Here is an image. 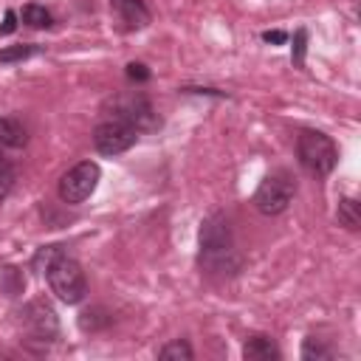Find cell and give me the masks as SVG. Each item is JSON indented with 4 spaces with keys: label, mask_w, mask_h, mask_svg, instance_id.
<instances>
[{
    "label": "cell",
    "mask_w": 361,
    "mask_h": 361,
    "mask_svg": "<svg viewBox=\"0 0 361 361\" xmlns=\"http://www.w3.org/2000/svg\"><path fill=\"white\" fill-rule=\"evenodd\" d=\"M113 116H116V118L130 121V124H133L138 133H141V130H152V127H158L155 110H152V104H149L144 96L116 99V104H113Z\"/></svg>",
    "instance_id": "ba28073f"
},
{
    "label": "cell",
    "mask_w": 361,
    "mask_h": 361,
    "mask_svg": "<svg viewBox=\"0 0 361 361\" xmlns=\"http://www.w3.org/2000/svg\"><path fill=\"white\" fill-rule=\"evenodd\" d=\"M127 76H130L133 82H147V79H149V71H147V65H141V62H130V65H127Z\"/></svg>",
    "instance_id": "44dd1931"
},
{
    "label": "cell",
    "mask_w": 361,
    "mask_h": 361,
    "mask_svg": "<svg viewBox=\"0 0 361 361\" xmlns=\"http://www.w3.org/2000/svg\"><path fill=\"white\" fill-rule=\"evenodd\" d=\"M336 217H338V226H344L347 231H358V226H361V209H358V200H353V197H341V200H338V209H336Z\"/></svg>",
    "instance_id": "7c38bea8"
},
{
    "label": "cell",
    "mask_w": 361,
    "mask_h": 361,
    "mask_svg": "<svg viewBox=\"0 0 361 361\" xmlns=\"http://www.w3.org/2000/svg\"><path fill=\"white\" fill-rule=\"evenodd\" d=\"M135 141H138V130H135L130 121L116 118V116L99 121L96 130H93V147H96V152H102V155L127 152Z\"/></svg>",
    "instance_id": "8992f818"
},
{
    "label": "cell",
    "mask_w": 361,
    "mask_h": 361,
    "mask_svg": "<svg viewBox=\"0 0 361 361\" xmlns=\"http://www.w3.org/2000/svg\"><path fill=\"white\" fill-rule=\"evenodd\" d=\"M23 327L28 330V336L34 341H54L59 336V319L56 310L51 307V302L45 299H34L23 307Z\"/></svg>",
    "instance_id": "52a82bcc"
},
{
    "label": "cell",
    "mask_w": 361,
    "mask_h": 361,
    "mask_svg": "<svg viewBox=\"0 0 361 361\" xmlns=\"http://www.w3.org/2000/svg\"><path fill=\"white\" fill-rule=\"evenodd\" d=\"M14 28H17V14H14V8H8L3 17V25H0V34H11Z\"/></svg>",
    "instance_id": "7402d4cb"
},
{
    "label": "cell",
    "mask_w": 361,
    "mask_h": 361,
    "mask_svg": "<svg viewBox=\"0 0 361 361\" xmlns=\"http://www.w3.org/2000/svg\"><path fill=\"white\" fill-rule=\"evenodd\" d=\"M293 192H296V183L285 169L271 172L259 180V186L254 192V206H257V212H262L268 217L282 214L288 209V203L293 200Z\"/></svg>",
    "instance_id": "277c9868"
},
{
    "label": "cell",
    "mask_w": 361,
    "mask_h": 361,
    "mask_svg": "<svg viewBox=\"0 0 361 361\" xmlns=\"http://www.w3.org/2000/svg\"><path fill=\"white\" fill-rule=\"evenodd\" d=\"M42 48L39 45H8V48H0V62L3 65H11V62H23L34 54H39Z\"/></svg>",
    "instance_id": "e0dca14e"
},
{
    "label": "cell",
    "mask_w": 361,
    "mask_h": 361,
    "mask_svg": "<svg viewBox=\"0 0 361 361\" xmlns=\"http://www.w3.org/2000/svg\"><path fill=\"white\" fill-rule=\"evenodd\" d=\"M0 288H3V293H6V296H17V293H23L25 279H23L20 268H11V265L0 268Z\"/></svg>",
    "instance_id": "5bb4252c"
},
{
    "label": "cell",
    "mask_w": 361,
    "mask_h": 361,
    "mask_svg": "<svg viewBox=\"0 0 361 361\" xmlns=\"http://www.w3.org/2000/svg\"><path fill=\"white\" fill-rule=\"evenodd\" d=\"M110 324V316H107V310L104 307H90V310H85L82 316H79V327L87 333H96V330H102V327H107Z\"/></svg>",
    "instance_id": "2e32d148"
},
{
    "label": "cell",
    "mask_w": 361,
    "mask_h": 361,
    "mask_svg": "<svg viewBox=\"0 0 361 361\" xmlns=\"http://www.w3.org/2000/svg\"><path fill=\"white\" fill-rule=\"evenodd\" d=\"M99 178H102L99 164H93V161H79L76 166H71V169L59 178V186H56L59 200L68 203V206H76V203L87 200V197L93 195Z\"/></svg>",
    "instance_id": "5b68a950"
},
{
    "label": "cell",
    "mask_w": 361,
    "mask_h": 361,
    "mask_svg": "<svg viewBox=\"0 0 361 361\" xmlns=\"http://www.w3.org/2000/svg\"><path fill=\"white\" fill-rule=\"evenodd\" d=\"M42 276L48 279L51 293H56V299L65 302V305H79V302L85 299V293H87V279H85L82 265H79L73 257H68V254L62 251V245H59L56 254L45 262Z\"/></svg>",
    "instance_id": "7a4b0ae2"
},
{
    "label": "cell",
    "mask_w": 361,
    "mask_h": 361,
    "mask_svg": "<svg viewBox=\"0 0 361 361\" xmlns=\"http://www.w3.org/2000/svg\"><path fill=\"white\" fill-rule=\"evenodd\" d=\"M110 8L116 11L121 28L127 31H138L149 23V8L141 0H110Z\"/></svg>",
    "instance_id": "9c48e42d"
},
{
    "label": "cell",
    "mask_w": 361,
    "mask_h": 361,
    "mask_svg": "<svg viewBox=\"0 0 361 361\" xmlns=\"http://www.w3.org/2000/svg\"><path fill=\"white\" fill-rule=\"evenodd\" d=\"M333 355V350L327 347V344H322L319 338H305V344H302V358L305 361H322V358H330Z\"/></svg>",
    "instance_id": "ac0fdd59"
},
{
    "label": "cell",
    "mask_w": 361,
    "mask_h": 361,
    "mask_svg": "<svg viewBox=\"0 0 361 361\" xmlns=\"http://www.w3.org/2000/svg\"><path fill=\"white\" fill-rule=\"evenodd\" d=\"M243 358L245 361H274V358H279V347L268 336H251L243 344Z\"/></svg>",
    "instance_id": "30bf717a"
},
{
    "label": "cell",
    "mask_w": 361,
    "mask_h": 361,
    "mask_svg": "<svg viewBox=\"0 0 361 361\" xmlns=\"http://www.w3.org/2000/svg\"><path fill=\"white\" fill-rule=\"evenodd\" d=\"M20 20H23L25 25H31V28H48V25H54L51 11H48L45 6H39V3H28V6H23Z\"/></svg>",
    "instance_id": "4fadbf2b"
},
{
    "label": "cell",
    "mask_w": 361,
    "mask_h": 361,
    "mask_svg": "<svg viewBox=\"0 0 361 361\" xmlns=\"http://www.w3.org/2000/svg\"><path fill=\"white\" fill-rule=\"evenodd\" d=\"M14 178H17V172H14V166L6 161V158H0V200L11 192V186H14Z\"/></svg>",
    "instance_id": "d6986e66"
},
{
    "label": "cell",
    "mask_w": 361,
    "mask_h": 361,
    "mask_svg": "<svg viewBox=\"0 0 361 361\" xmlns=\"http://www.w3.org/2000/svg\"><path fill=\"white\" fill-rule=\"evenodd\" d=\"M262 39H265V42H274V45H282V42L288 39V34H285V31H265Z\"/></svg>",
    "instance_id": "603a6c76"
},
{
    "label": "cell",
    "mask_w": 361,
    "mask_h": 361,
    "mask_svg": "<svg viewBox=\"0 0 361 361\" xmlns=\"http://www.w3.org/2000/svg\"><path fill=\"white\" fill-rule=\"evenodd\" d=\"M203 271L217 274V276H231L240 271L243 259L237 254L234 245V234H231V223L226 214L214 212L203 220L200 226V254H197Z\"/></svg>",
    "instance_id": "6da1fadb"
},
{
    "label": "cell",
    "mask_w": 361,
    "mask_h": 361,
    "mask_svg": "<svg viewBox=\"0 0 361 361\" xmlns=\"http://www.w3.org/2000/svg\"><path fill=\"white\" fill-rule=\"evenodd\" d=\"M20 147H25V127L11 116H0V158L6 149H20Z\"/></svg>",
    "instance_id": "8fae6325"
},
{
    "label": "cell",
    "mask_w": 361,
    "mask_h": 361,
    "mask_svg": "<svg viewBox=\"0 0 361 361\" xmlns=\"http://www.w3.org/2000/svg\"><path fill=\"white\" fill-rule=\"evenodd\" d=\"M192 355L195 353L183 338H175V341H169L158 350V358H164V361H192Z\"/></svg>",
    "instance_id": "9a60e30c"
},
{
    "label": "cell",
    "mask_w": 361,
    "mask_h": 361,
    "mask_svg": "<svg viewBox=\"0 0 361 361\" xmlns=\"http://www.w3.org/2000/svg\"><path fill=\"white\" fill-rule=\"evenodd\" d=\"M296 158H299L305 172H310L316 178H324L336 169L338 149H336L330 135H324L319 130H302L299 138H296Z\"/></svg>",
    "instance_id": "3957f363"
},
{
    "label": "cell",
    "mask_w": 361,
    "mask_h": 361,
    "mask_svg": "<svg viewBox=\"0 0 361 361\" xmlns=\"http://www.w3.org/2000/svg\"><path fill=\"white\" fill-rule=\"evenodd\" d=\"M305 42H307V31H305V28H299V31L293 34V54H290V59H293V65H296V68H302V65H305Z\"/></svg>",
    "instance_id": "ffe728a7"
}]
</instances>
